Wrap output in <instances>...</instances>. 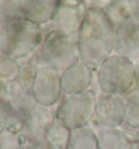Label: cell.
I'll list each match as a JSON object with an SVG mask.
<instances>
[{
    "label": "cell",
    "instance_id": "cell-1",
    "mask_svg": "<svg viewBox=\"0 0 139 149\" xmlns=\"http://www.w3.org/2000/svg\"><path fill=\"white\" fill-rule=\"evenodd\" d=\"M115 29L102 10H87L78 34L81 61L97 71L114 52Z\"/></svg>",
    "mask_w": 139,
    "mask_h": 149
},
{
    "label": "cell",
    "instance_id": "cell-2",
    "mask_svg": "<svg viewBox=\"0 0 139 149\" xmlns=\"http://www.w3.org/2000/svg\"><path fill=\"white\" fill-rule=\"evenodd\" d=\"M44 39L42 26L20 19L0 29V54L21 60L35 52Z\"/></svg>",
    "mask_w": 139,
    "mask_h": 149
},
{
    "label": "cell",
    "instance_id": "cell-3",
    "mask_svg": "<svg viewBox=\"0 0 139 149\" xmlns=\"http://www.w3.org/2000/svg\"><path fill=\"white\" fill-rule=\"evenodd\" d=\"M41 65H50L63 73L81 61L78 37L51 31L44 34V39L36 50Z\"/></svg>",
    "mask_w": 139,
    "mask_h": 149
},
{
    "label": "cell",
    "instance_id": "cell-4",
    "mask_svg": "<svg viewBox=\"0 0 139 149\" xmlns=\"http://www.w3.org/2000/svg\"><path fill=\"white\" fill-rule=\"evenodd\" d=\"M96 73L99 88L104 94L122 96L135 85V62L120 54H111Z\"/></svg>",
    "mask_w": 139,
    "mask_h": 149
},
{
    "label": "cell",
    "instance_id": "cell-5",
    "mask_svg": "<svg viewBox=\"0 0 139 149\" xmlns=\"http://www.w3.org/2000/svg\"><path fill=\"white\" fill-rule=\"evenodd\" d=\"M96 104L97 96L91 89L66 96L57 108L56 118L71 131L85 127L95 118Z\"/></svg>",
    "mask_w": 139,
    "mask_h": 149
},
{
    "label": "cell",
    "instance_id": "cell-6",
    "mask_svg": "<svg viewBox=\"0 0 139 149\" xmlns=\"http://www.w3.org/2000/svg\"><path fill=\"white\" fill-rule=\"evenodd\" d=\"M87 8L81 0H61L52 20L42 26L44 34L51 31L78 37Z\"/></svg>",
    "mask_w": 139,
    "mask_h": 149
},
{
    "label": "cell",
    "instance_id": "cell-7",
    "mask_svg": "<svg viewBox=\"0 0 139 149\" xmlns=\"http://www.w3.org/2000/svg\"><path fill=\"white\" fill-rule=\"evenodd\" d=\"M32 93L38 104L52 107L62 98L61 72L50 65H41L32 87Z\"/></svg>",
    "mask_w": 139,
    "mask_h": 149
},
{
    "label": "cell",
    "instance_id": "cell-8",
    "mask_svg": "<svg viewBox=\"0 0 139 149\" xmlns=\"http://www.w3.org/2000/svg\"><path fill=\"white\" fill-rule=\"evenodd\" d=\"M95 118L101 127H120L125 123L124 99L119 95L101 93L97 97Z\"/></svg>",
    "mask_w": 139,
    "mask_h": 149
},
{
    "label": "cell",
    "instance_id": "cell-9",
    "mask_svg": "<svg viewBox=\"0 0 139 149\" xmlns=\"http://www.w3.org/2000/svg\"><path fill=\"white\" fill-rule=\"evenodd\" d=\"M94 72L89 66L79 61L61 73L62 91L65 96L81 94L89 89L94 79Z\"/></svg>",
    "mask_w": 139,
    "mask_h": 149
},
{
    "label": "cell",
    "instance_id": "cell-10",
    "mask_svg": "<svg viewBox=\"0 0 139 149\" xmlns=\"http://www.w3.org/2000/svg\"><path fill=\"white\" fill-rule=\"evenodd\" d=\"M115 54L136 62L139 60V21L115 29Z\"/></svg>",
    "mask_w": 139,
    "mask_h": 149
},
{
    "label": "cell",
    "instance_id": "cell-11",
    "mask_svg": "<svg viewBox=\"0 0 139 149\" xmlns=\"http://www.w3.org/2000/svg\"><path fill=\"white\" fill-rule=\"evenodd\" d=\"M0 96H3L8 99L12 107L14 116H17L22 120L34 107L38 104L34 98L32 91L22 87L17 82L10 85H1Z\"/></svg>",
    "mask_w": 139,
    "mask_h": 149
},
{
    "label": "cell",
    "instance_id": "cell-12",
    "mask_svg": "<svg viewBox=\"0 0 139 149\" xmlns=\"http://www.w3.org/2000/svg\"><path fill=\"white\" fill-rule=\"evenodd\" d=\"M56 112L51 107L37 104L24 116L23 122L28 139L44 138L47 130L56 121Z\"/></svg>",
    "mask_w": 139,
    "mask_h": 149
},
{
    "label": "cell",
    "instance_id": "cell-13",
    "mask_svg": "<svg viewBox=\"0 0 139 149\" xmlns=\"http://www.w3.org/2000/svg\"><path fill=\"white\" fill-rule=\"evenodd\" d=\"M61 0H20L24 17L28 21L45 26L56 14Z\"/></svg>",
    "mask_w": 139,
    "mask_h": 149
},
{
    "label": "cell",
    "instance_id": "cell-14",
    "mask_svg": "<svg viewBox=\"0 0 139 149\" xmlns=\"http://www.w3.org/2000/svg\"><path fill=\"white\" fill-rule=\"evenodd\" d=\"M28 136L22 119L13 116L0 127V149H24Z\"/></svg>",
    "mask_w": 139,
    "mask_h": 149
},
{
    "label": "cell",
    "instance_id": "cell-15",
    "mask_svg": "<svg viewBox=\"0 0 139 149\" xmlns=\"http://www.w3.org/2000/svg\"><path fill=\"white\" fill-rule=\"evenodd\" d=\"M103 12L106 13L114 29L139 21L136 15L133 0H114Z\"/></svg>",
    "mask_w": 139,
    "mask_h": 149
},
{
    "label": "cell",
    "instance_id": "cell-16",
    "mask_svg": "<svg viewBox=\"0 0 139 149\" xmlns=\"http://www.w3.org/2000/svg\"><path fill=\"white\" fill-rule=\"evenodd\" d=\"M99 149H129L131 141L122 130L101 127L97 132Z\"/></svg>",
    "mask_w": 139,
    "mask_h": 149
},
{
    "label": "cell",
    "instance_id": "cell-17",
    "mask_svg": "<svg viewBox=\"0 0 139 149\" xmlns=\"http://www.w3.org/2000/svg\"><path fill=\"white\" fill-rule=\"evenodd\" d=\"M17 62L20 65V71H19L17 83L26 89L32 91L37 73L39 71V68L41 66L39 56L37 54V51H35L32 54L27 56L26 58L19 60Z\"/></svg>",
    "mask_w": 139,
    "mask_h": 149
},
{
    "label": "cell",
    "instance_id": "cell-18",
    "mask_svg": "<svg viewBox=\"0 0 139 149\" xmlns=\"http://www.w3.org/2000/svg\"><path fill=\"white\" fill-rule=\"evenodd\" d=\"M66 149H99L97 133L89 126L74 130Z\"/></svg>",
    "mask_w": 139,
    "mask_h": 149
},
{
    "label": "cell",
    "instance_id": "cell-19",
    "mask_svg": "<svg viewBox=\"0 0 139 149\" xmlns=\"http://www.w3.org/2000/svg\"><path fill=\"white\" fill-rule=\"evenodd\" d=\"M72 131L56 119V121L48 127L44 138L52 146L53 149H66Z\"/></svg>",
    "mask_w": 139,
    "mask_h": 149
},
{
    "label": "cell",
    "instance_id": "cell-20",
    "mask_svg": "<svg viewBox=\"0 0 139 149\" xmlns=\"http://www.w3.org/2000/svg\"><path fill=\"white\" fill-rule=\"evenodd\" d=\"M20 65L14 59L0 54V86L17 82Z\"/></svg>",
    "mask_w": 139,
    "mask_h": 149
},
{
    "label": "cell",
    "instance_id": "cell-21",
    "mask_svg": "<svg viewBox=\"0 0 139 149\" xmlns=\"http://www.w3.org/2000/svg\"><path fill=\"white\" fill-rule=\"evenodd\" d=\"M125 124L139 130V89L134 91L125 101Z\"/></svg>",
    "mask_w": 139,
    "mask_h": 149
},
{
    "label": "cell",
    "instance_id": "cell-22",
    "mask_svg": "<svg viewBox=\"0 0 139 149\" xmlns=\"http://www.w3.org/2000/svg\"><path fill=\"white\" fill-rule=\"evenodd\" d=\"M13 110L10 102L7 98H4L3 96H0V127L3 124H6L12 116Z\"/></svg>",
    "mask_w": 139,
    "mask_h": 149
},
{
    "label": "cell",
    "instance_id": "cell-23",
    "mask_svg": "<svg viewBox=\"0 0 139 149\" xmlns=\"http://www.w3.org/2000/svg\"><path fill=\"white\" fill-rule=\"evenodd\" d=\"M87 10L96 9V10H102L104 11L114 0H81Z\"/></svg>",
    "mask_w": 139,
    "mask_h": 149
},
{
    "label": "cell",
    "instance_id": "cell-24",
    "mask_svg": "<svg viewBox=\"0 0 139 149\" xmlns=\"http://www.w3.org/2000/svg\"><path fill=\"white\" fill-rule=\"evenodd\" d=\"M24 149H53V147L45 138H34L27 141Z\"/></svg>",
    "mask_w": 139,
    "mask_h": 149
},
{
    "label": "cell",
    "instance_id": "cell-25",
    "mask_svg": "<svg viewBox=\"0 0 139 149\" xmlns=\"http://www.w3.org/2000/svg\"><path fill=\"white\" fill-rule=\"evenodd\" d=\"M135 85L139 89V60L135 62Z\"/></svg>",
    "mask_w": 139,
    "mask_h": 149
},
{
    "label": "cell",
    "instance_id": "cell-26",
    "mask_svg": "<svg viewBox=\"0 0 139 149\" xmlns=\"http://www.w3.org/2000/svg\"><path fill=\"white\" fill-rule=\"evenodd\" d=\"M133 3H134V8L136 11V15L139 20V0H133Z\"/></svg>",
    "mask_w": 139,
    "mask_h": 149
},
{
    "label": "cell",
    "instance_id": "cell-27",
    "mask_svg": "<svg viewBox=\"0 0 139 149\" xmlns=\"http://www.w3.org/2000/svg\"><path fill=\"white\" fill-rule=\"evenodd\" d=\"M129 149H139V139L133 141L131 144V148Z\"/></svg>",
    "mask_w": 139,
    "mask_h": 149
}]
</instances>
